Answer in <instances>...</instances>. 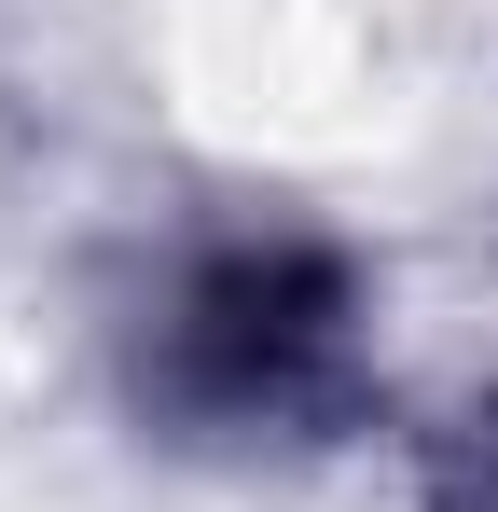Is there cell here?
<instances>
[{"mask_svg":"<svg viewBox=\"0 0 498 512\" xmlns=\"http://www.w3.org/2000/svg\"><path fill=\"white\" fill-rule=\"evenodd\" d=\"M125 402L208 457H291L374 416V291L305 222H208L125 305Z\"/></svg>","mask_w":498,"mask_h":512,"instance_id":"1","label":"cell"},{"mask_svg":"<svg viewBox=\"0 0 498 512\" xmlns=\"http://www.w3.org/2000/svg\"><path fill=\"white\" fill-rule=\"evenodd\" d=\"M429 512H498V388L429 443Z\"/></svg>","mask_w":498,"mask_h":512,"instance_id":"2","label":"cell"}]
</instances>
